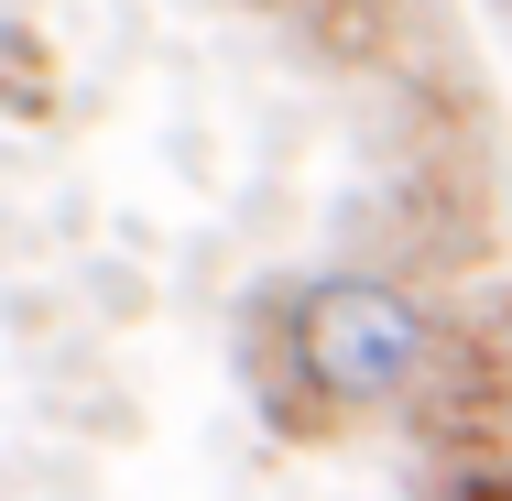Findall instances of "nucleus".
<instances>
[{"label":"nucleus","mask_w":512,"mask_h":501,"mask_svg":"<svg viewBox=\"0 0 512 501\" xmlns=\"http://www.w3.org/2000/svg\"><path fill=\"white\" fill-rule=\"evenodd\" d=\"M436 501H512V458H458L436 480Z\"/></svg>","instance_id":"obj_2"},{"label":"nucleus","mask_w":512,"mask_h":501,"mask_svg":"<svg viewBox=\"0 0 512 501\" xmlns=\"http://www.w3.org/2000/svg\"><path fill=\"white\" fill-rule=\"evenodd\" d=\"M425 349H436L425 295L404 273H371V262L273 284L240 327L251 393L284 436H338L360 414H404V393L425 382Z\"/></svg>","instance_id":"obj_1"}]
</instances>
